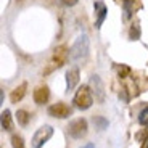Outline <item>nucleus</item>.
Segmentation results:
<instances>
[{
    "label": "nucleus",
    "instance_id": "nucleus-1",
    "mask_svg": "<svg viewBox=\"0 0 148 148\" xmlns=\"http://www.w3.org/2000/svg\"><path fill=\"white\" fill-rule=\"evenodd\" d=\"M89 50H90L89 37H87V34H82V36H79L77 39H76L73 48H71V58H73L74 61L85 60L89 56Z\"/></svg>",
    "mask_w": 148,
    "mask_h": 148
},
{
    "label": "nucleus",
    "instance_id": "nucleus-2",
    "mask_svg": "<svg viewBox=\"0 0 148 148\" xmlns=\"http://www.w3.org/2000/svg\"><path fill=\"white\" fill-rule=\"evenodd\" d=\"M74 105L79 110H89L93 105V92L90 89V85H82L74 95Z\"/></svg>",
    "mask_w": 148,
    "mask_h": 148
},
{
    "label": "nucleus",
    "instance_id": "nucleus-3",
    "mask_svg": "<svg viewBox=\"0 0 148 148\" xmlns=\"http://www.w3.org/2000/svg\"><path fill=\"white\" fill-rule=\"evenodd\" d=\"M87 132H89V124H87V121L84 118L74 119L68 126V134L73 138H84L87 135Z\"/></svg>",
    "mask_w": 148,
    "mask_h": 148
},
{
    "label": "nucleus",
    "instance_id": "nucleus-4",
    "mask_svg": "<svg viewBox=\"0 0 148 148\" xmlns=\"http://www.w3.org/2000/svg\"><path fill=\"white\" fill-rule=\"evenodd\" d=\"M52 135H53V127L52 126H42V127H39V129L36 130V134H34L32 142H31L32 148H42L48 140H50Z\"/></svg>",
    "mask_w": 148,
    "mask_h": 148
},
{
    "label": "nucleus",
    "instance_id": "nucleus-5",
    "mask_svg": "<svg viewBox=\"0 0 148 148\" xmlns=\"http://www.w3.org/2000/svg\"><path fill=\"white\" fill-rule=\"evenodd\" d=\"M48 114L56 119H66L71 116V108L63 101H58V103L48 106Z\"/></svg>",
    "mask_w": 148,
    "mask_h": 148
},
{
    "label": "nucleus",
    "instance_id": "nucleus-6",
    "mask_svg": "<svg viewBox=\"0 0 148 148\" xmlns=\"http://www.w3.org/2000/svg\"><path fill=\"white\" fill-rule=\"evenodd\" d=\"M90 89L92 92L95 93V100L98 103H103L105 101V87H103V82H101L100 76H97V74H92L90 76Z\"/></svg>",
    "mask_w": 148,
    "mask_h": 148
},
{
    "label": "nucleus",
    "instance_id": "nucleus-7",
    "mask_svg": "<svg viewBox=\"0 0 148 148\" xmlns=\"http://www.w3.org/2000/svg\"><path fill=\"white\" fill-rule=\"evenodd\" d=\"M69 52H71V50L66 47V45H60V47H56L55 50H53V56H52L53 68L63 66V64L66 63L68 56H69Z\"/></svg>",
    "mask_w": 148,
    "mask_h": 148
},
{
    "label": "nucleus",
    "instance_id": "nucleus-8",
    "mask_svg": "<svg viewBox=\"0 0 148 148\" xmlns=\"http://www.w3.org/2000/svg\"><path fill=\"white\" fill-rule=\"evenodd\" d=\"M32 97H34L36 105H44V103H47L48 98H50V90H48L47 85H39V87L34 90Z\"/></svg>",
    "mask_w": 148,
    "mask_h": 148
},
{
    "label": "nucleus",
    "instance_id": "nucleus-9",
    "mask_svg": "<svg viewBox=\"0 0 148 148\" xmlns=\"http://www.w3.org/2000/svg\"><path fill=\"white\" fill-rule=\"evenodd\" d=\"M77 84H79V69L77 68H69L66 71V92L74 90Z\"/></svg>",
    "mask_w": 148,
    "mask_h": 148
},
{
    "label": "nucleus",
    "instance_id": "nucleus-10",
    "mask_svg": "<svg viewBox=\"0 0 148 148\" xmlns=\"http://www.w3.org/2000/svg\"><path fill=\"white\" fill-rule=\"evenodd\" d=\"M26 89H27V84L26 82H23L21 85H18V87H15V89L11 90V95H10L11 103H18V101H21L23 98H24V95H26Z\"/></svg>",
    "mask_w": 148,
    "mask_h": 148
},
{
    "label": "nucleus",
    "instance_id": "nucleus-11",
    "mask_svg": "<svg viewBox=\"0 0 148 148\" xmlns=\"http://www.w3.org/2000/svg\"><path fill=\"white\" fill-rule=\"evenodd\" d=\"M95 13H97V23H95V26L97 27H100L101 24H103L105 18H106V7H105L103 2H95Z\"/></svg>",
    "mask_w": 148,
    "mask_h": 148
},
{
    "label": "nucleus",
    "instance_id": "nucleus-12",
    "mask_svg": "<svg viewBox=\"0 0 148 148\" xmlns=\"http://www.w3.org/2000/svg\"><path fill=\"white\" fill-rule=\"evenodd\" d=\"M2 129L3 130H11V113L8 110L2 111Z\"/></svg>",
    "mask_w": 148,
    "mask_h": 148
},
{
    "label": "nucleus",
    "instance_id": "nucleus-13",
    "mask_svg": "<svg viewBox=\"0 0 148 148\" xmlns=\"http://www.w3.org/2000/svg\"><path fill=\"white\" fill-rule=\"evenodd\" d=\"M16 119H18V122L21 124V126H27V122H29V119H31V114L27 113V111H24V110H18V113H16Z\"/></svg>",
    "mask_w": 148,
    "mask_h": 148
},
{
    "label": "nucleus",
    "instance_id": "nucleus-14",
    "mask_svg": "<svg viewBox=\"0 0 148 148\" xmlns=\"http://www.w3.org/2000/svg\"><path fill=\"white\" fill-rule=\"evenodd\" d=\"M93 124L98 130H105L108 127V119H105L103 116H93Z\"/></svg>",
    "mask_w": 148,
    "mask_h": 148
},
{
    "label": "nucleus",
    "instance_id": "nucleus-15",
    "mask_svg": "<svg viewBox=\"0 0 148 148\" xmlns=\"http://www.w3.org/2000/svg\"><path fill=\"white\" fill-rule=\"evenodd\" d=\"M11 147L13 148H24V140H23L21 135L15 134V135L11 137Z\"/></svg>",
    "mask_w": 148,
    "mask_h": 148
},
{
    "label": "nucleus",
    "instance_id": "nucleus-16",
    "mask_svg": "<svg viewBox=\"0 0 148 148\" xmlns=\"http://www.w3.org/2000/svg\"><path fill=\"white\" fill-rule=\"evenodd\" d=\"M138 122L145 127L148 126V106H145L143 110L140 111V114H138Z\"/></svg>",
    "mask_w": 148,
    "mask_h": 148
},
{
    "label": "nucleus",
    "instance_id": "nucleus-17",
    "mask_svg": "<svg viewBox=\"0 0 148 148\" xmlns=\"http://www.w3.org/2000/svg\"><path fill=\"white\" fill-rule=\"evenodd\" d=\"M138 37H140V29H138V26L135 24V26H132L129 31V39L130 40H138Z\"/></svg>",
    "mask_w": 148,
    "mask_h": 148
},
{
    "label": "nucleus",
    "instance_id": "nucleus-18",
    "mask_svg": "<svg viewBox=\"0 0 148 148\" xmlns=\"http://www.w3.org/2000/svg\"><path fill=\"white\" fill-rule=\"evenodd\" d=\"M58 2L64 7H74V5H77L79 0H58Z\"/></svg>",
    "mask_w": 148,
    "mask_h": 148
},
{
    "label": "nucleus",
    "instance_id": "nucleus-19",
    "mask_svg": "<svg viewBox=\"0 0 148 148\" xmlns=\"http://www.w3.org/2000/svg\"><path fill=\"white\" fill-rule=\"evenodd\" d=\"M82 148H95V147H93V143H87V145H84Z\"/></svg>",
    "mask_w": 148,
    "mask_h": 148
},
{
    "label": "nucleus",
    "instance_id": "nucleus-20",
    "mask_svg": "<svg viewBox=\"0 0 148 148\" xmlns=\"http://www.w3.org/2000/svg\"><path fill=\"white\" fill-rule=\"evenodd\" d=\"M145 148H148V143H147V147H145Z\"/></svg>",
    "mask_w": 148,
    "mask_h": 148
},
{
    "label": "nucleus",
    "instance_id": "nucleus-21",
    "mask_svg": "<svg viewBox=\"0 0 148 148\" xmlns=\"http://www.w3.org/2000/svg\"><path fill=\"white\" fill-rule=\"evenodd\" d=\"M122 2H124V0H122ZM132 2H134V0H132Z\"/></svg>",
    "mask_w": 148,
    "mask_h": 148
}]
</instances>
